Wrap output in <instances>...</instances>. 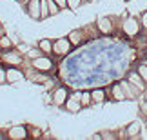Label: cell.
Listing matches in <instances>:
<instances>
[{
    "label": "cell",
    "instance_id": "obj_4",
    "mask_svg": "<svg viewBox=\"0 0 147 140\" xmlns=\"http://www.w3.org/2000/svg\"><path fill=\"white\" fill-rule=\"evenodd\" d=\"M120 86H122V89H123V93H125V97L127 98H138V93H140V89L134 86V84H131V82H120Z\"/></svg>",
    "mask_w": 147,
    "mask_h": 140
},
{
    "label": "cell",
    "instance_id": "obj_8",
    "mask_svg": "<svg viewBox=\"0 0 147 140\" xmlns=\"http://www.w3.org/2000/svg\"><path fill=\"white\" fill-rule=\"evenodd\" d=\"M27 13H29L33 18H40V2H38V0H29V4H27Z\"/></svg>",
    "mask_w": 147,
    "mask_h": 140
},
{
    "label": "cell",
    "instance_id": "obj_15",
    "mask_svg": "<svg viewBox=\"0 0 147 140\" xmlns=\"http://www.w3.org/2000/svg\"><path fill=\"white\" fill-rule=\"evenodd\" d=\"M138 133H140V122H133V124L127 127V135L129 137H136Z\"/></svg>",
    "mask_w": 147,
    "mask_h": 140
},
{
    "label": "cell",
    "instance_id": "obj_29",
    "mask_svg": "<svg viewBox=\"0 0 147 140\" xmlns=\"http://www.w3.org/2000/svg\"><path fill=\"white\" fill-rule=\"evenodd\" d=\"M0 138H2V131H0Z\"/></svg>",
    "mask_w": 147,
    "mask_h": 140
},
{
    "label": "cell",
    "instance_id": "obj_14",
    "mask_svg": "<svg viewBox=\"0 0 147 140\" xmlns=\"http://www.w3.org/2000/svg\"><path fill=\"white\" fill-rule=\"evenodd\" d=\"M69 42L75 44V46H78V44L82 42V31H71L69 33Z\"/></svg>",
    "mask_w": 147,
    "mask_h": 140
},
{
    "label": "cell",
    "instance_id": "obj_3",
    "mask_svg": "<svg viewBox=\"0 0 147 140\" xmlns=\"http://www.w3.org/2000/svg\"><path fill=\"white\" fill-rule=\"evenodd\" d=\"M33 68L38 71H49L53 68V62L47 57H36V58H33Z\"/></svg>",
    "mask_w": 147,
    "mask_h": 140
},
{
    "label": "cell",
    "instance_id": "obj_6",
    "mask_svg": "<svg viewBox=\"0 0 147 140\" xmlns=\"http://www.w3.org/2000/svg\"><path fill=\"white\" fill-rule=\"evenodd\" d=\"M80 98H82V93H76V95H73V97L67 100V109H69L71 113H75V111H78V109L82 108Z\"/></svg>",
    "mask_w": 147,
    "mask_h": 140
},
{
    "label": "cell",
    "instance_id": "obj_13",
    "mask_svg": "<svg viewBox=\"0 0 147 140\" xmlns=\"http://www.w3.org/2000/svg\"><path fill=\"white\" fill-rule=\"evenodd\" d=\"M113 98H115V100H125V98H127L120 84H116V86L113 87Z\"/></svg>",
    "mask_w": 147,
    "mask_h": 140
},
{
    "label": "cell",
    "instance_id": "obj_30",
    "mask_svg": "<svg viewBox=\"0 0 147 140\" xmlns=\"http://www.w3.org/2000/svg\"><path fill=\"white\" fill-rule=\"evenodd\" d=\"M18 2H22V0H18Z\"/></svg>",
    "mask_w": 147,
    "mask_h": 140
},
{
    "label": "cell",
    "instance_id": "obj_5",
    "mask_svg": "<svg viewBox=\"0 0 147 140\" xmlns=\"http://www.w3.org/2000/svg\"><path fill=\"white\" fill-rule=\"evenodd\" d=\"M98 29L104 33V35H109V33L113 31V24H111V18H107V16H100L98 18Z\"/></svg>",
    "mask_w": 147,
    "mask_h": 140
},
{
    "label": "cell",
    "instance_id": "obj_23",
    "mask_svg": "<svg viewBox=\"0 0 147 140\" xmlns=\"http://www.w3.org/2000/svg\"><path fill=\"white\" fill-rule=\"evenodd\" d=\"M138 73L142 75V78H144V80H145V84H147V66H140Z\"/></svg>",
    "mask_w": 147,
    "mask_h": 140
},
{
    "label": "cell",
    "instance_id": "obj_16",
    "mask_svg": "<svg viewBox=\"0 0 147 140\" xmlns=\"http://www.w3.org/2000/svg\"><path fill=\"white\" fill-rule=\"evenodd\" d=\"M91 98L94 100V102H104V98H105V93L102 91V89H94V91L91 93Z\"/></svg>",
    "mask_w": 147,
    "mask_h": 140
},
{
    "label": "cell",
    "instance_id": "obj_2",
    "mask_svg": "<svg viewBox=\"0 0 147 140\" xmlns=\"http://www.w3.org/2000/svg\"><path fill=\"white\" fill-rule=\"evenodd\" d=\"M71 47V42L67 38H58L55 44H53V53L55 55H65Z\"/></svg>",
    "mask_w": 147,
    "mask_h": 140
},
{
    "label": "cell",
    "instance_id": "obj_26",
    "mask_svg": "<svg viewBox=\"0 0 147 140\" xmlns=\"http://www.w3.org/2000/svg\"><path fill=\"white\" fill-rule=\"evenodd\" d=\"M140 22H142L144 27H147V11H144V13H142V20H140Z\"/></svg>",
    "mask_w": 147,
    "mask_h": 140
},
{
    "label": "cell",
    "instance_id": "obj_18",
    "mask_svg": "<svg viewBox=\"0 0 147 140\" xmlns=\"http://www.w3.org/2000/svg\"><path fill=\"white\" fill-rule=\"evenodd\" d=\"M47 5H49V15H56L60 11V5L55 0H47Z\"/></svg>",
    "mask_w": 147,
    "mask_h": 140
},
{
    "label": "cell",
    "instance_id": "obj_9",
    "mask_svg": "<svg viewBox=\"0 0 147 140\" xmlns=\"http://www.w3.org/2000/svg\"><path fill=\"white\" fill-rule=\"evenodd\" d=\"M129 82L134 84V86H136L140 91H144V89H145V80L142 78V75H140V73H131V75H129Z\"/></svg>",
    "mask_w": 147,
    "mask_h": 140
},
{
    "label": "cell",
    "instance_id": "obj_1",
    "mask_svg": "<svg viewBox=\"0 0 147 140\" xmlns=\"http://www.w3.org/2000/svg\"><path fill=\"white\" fill-rule=\"evenodd\" d=\"M123 31H125L129 37L138 35V31H140V24H138V20H134L133 16H129V18L123 22Z\"/></svg>",
    "mask_w": 147,
    "mask_h": 140
},
{
    "label": "cell",
    "instance_id": "obj_22",
    "mask_svg": "<svg viewBox=\"0 0 147 140\" xmlns=\"http://www.w3.org/2000/svg\"><path fill=\"white\" fill-rule=\"evenodd\" d=\"M40 53H42V49H29V51H27V55H29L31 58H36V57H40Z\"/></svg>",
    "mask_w": 147,
    "mask_h": 140
},
{
    "label": "cell",
    "instance_id": "obj_31",
    "mask_svg": "<svg viewBox=\"0 0 147 140\" xmlns=\"http://www.w3.org/2000/svg\"><path fill=\"white\" fill-rule=\"evenodd\" d=\"M145 126H147V122H145Z\"/></svg>",
    "mask_w": 147,
    "mask_h": 140
},
{
    "label": "cell",
    "instance_id": "obj_17",
    "mask_svg": "<svg viewBox=\"0 0 147 140\" xmlns=\"http://www.w3.org/2000/svg\"><path fill=\"white\" fill-rule=\"evenodd\" d=\"M47 15H49L47 0H42V2H40V18H47Z\"/></svg>",
    "mask_w": 147,
    "mask_h": 140
},
{
    "label": "cell",
    "instance_id": "obj_11",
    "mask_svg": "<svg viewBox=\"0 0 147 140\" xmlns=\"http://www.w3.org/2000/svg\"><path fill=\"white\" fill-rule=\"evenodd\" d=\"M5 73H7V82H11V84H15V82H18V80H22V78H24V75H22L18 69H15V68L7 69Z\"/></svg>",
    "mask_w": 147,
    "mask_h": 140
},
{
    "label": "cell",
    "instance_id": "obj_12",
    "mask_svg": "<svg viewBox=\"0 0 147 140\" xmlns=\"http://www.w3.org/2000/svg\"><path fill=\"white\" fill-rule=\"evenodd\" d=\"M26 129L22 126H15V127H11L9 129V138H26Z\"/></svg>",
    "mask_w": 147,
    "mask_h": 140
},
{
    "label": "cell",
    "instance_id": "obj_20",
    "mask_svg": "<svg viewBox=\"0 0 147 140\" xmlns=\"http://www.w3.org/2000/svg\"><path fill=\"white\" fill-rule=\"evenodd\" d=\"M91 100H93V98H91V93H87V91H86V93H82V98H80V104L84 106V108H87V106H89V104H91Z\"/></svg>",
    "mask_w": 147,
    "mask_h": 140
},
{
    "label": "cell",
    "instance_id": "obj_10",
    "mask_svg": "<svg viewBox=\"0 0 147 140\" xmlns=\"http://www.w3.org/2000/svg\"><path fill=\"white\" fill-rule=\"evenodd\" d=\"M2 60L4 62H7V64H13V66H18L22 62V57L18 53H4L2 55Z\"/></svg>",
    "mask_w": 147,
    "mask_h": 140
},
{
    "label": "cell",
    "instance_id": "obj_21",
    "mask_svg": "<svg viewBox=\"0 0 147 140\" xmlns=\"http://www.w3.org/2000/svg\"><path fill=\"white\" fill-rule=\"evenodd\" d=\"M11 46H13V42H11L7 37H0V47L7 49V47H11Z\"/></svg>",
    "mask_w": 147,
    "mask_h": 140
},
{
    "label": "cell",
    "instance_id": "obj_28",
    "mask_svg": "<svg viewBox=\"0 0 147 140\" xmlns=\"http://www.w3.org/2000/svg\"><path fill=\"white\" fill-rule=\"evenodd\" d=\"M0 37H4V29H2V26H0Z\"/></svg>",
    "mask_w": 147,
    "mask_h": 140
},
{
    "label": "cell",
    "instance_id": "obj_24",
    "mask_svg": "<svg viewBox=\"0 0 147 140\" xmlns=\"http://www.w3.org/2000/svg\"><path fill=\"white\" fill-rule=\"evenodd\" d=\"M80 2H82V0H67V5H69L71 9H76L78 5H80Z\"/></svg>",
    "mask_w": 147,
    "mask_h": 140
},
{
    "label": "cell",
    "instance_id": "obj_19",
    "mask_svg": "<svg viewBox=\"0 0 147 140\" xmlns=\"http://www.w3.org/2000/svg\"><path fill=\"white\" fill-rule=\"evenodd\" d=\"M38 47H40L42 49V51H53V44H51L49 40H40V42H38Z\"/></svg>",
    "mask_w": 147,
    "mask_h": 140
},
{
    "label": "cell",
    "instance_id": "obj_25",
    "mask_svg": "<svg viewBox=\"0 0 147 140\" xmlns=\"http://www.w3.org/2000/svg\"><path fill=\"white\" fill-rule=\"evenodd\" d=\"M7 82V73L4 71V68H0V84Z\"/></svg>",
    "mask_w": 147,
    "mask_h": 140
},
{
    "label": "cell",
    "instance_id": "obj_7",
    "mask_svg": "<svg viewBox=\"0 0 147 140\" xmlns=\"http://www.w3.org/2000/svg\"><path fill=\"white\" fill-rule=\"evenodd\" d=\"M53 102H55L56 106H62V104L67 102V91H65L64 87H58V89L53 93Z\"/></svg>",
    "mask_w": 147,
    "mask_h": 140
},
{
    "label": "cell",
    "instance_id": "obj_27",
    "mask_svg": "<svg viewBox=\"0 0 147 140\" xmlns=\"http://www.w3.org/2000/svg\"><path fill=\"white\" fill-rule=\"evenodd\" d=\"M55 2L58 4L60 7H65V5H67V0H55Z\"/></svg>",
    "mask_w": 147,
    "mask_h": 140
}]
</instances>
